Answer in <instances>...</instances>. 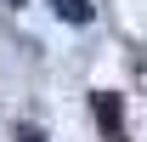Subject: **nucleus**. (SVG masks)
Returning <instances> with one entry per match:
<instances>
[{
    "mask_svg": "<svg viewBox=\"0 0 147 142\" xmlns=\"http://www.w3.org/2000/svg\"><path fill=\"white\" fill-rule=\"evenodd\" d=\"M96 119H102L108 142H125V102H119L113 91H96Z\"/></svg>",
    "mask_w": 147,
    "mask_h": 142,
    "instance_id": "1",
    "label": "nucleus"
},
{
    "mask_svg": "<svg viewBox=\"0 0 147 142\" xmlns=\"http://www.w3.org/2000/svg\"><path fill=\"white\" fill-rule=\"evenodd\" d=\"M51 12L68 17V23H91V6H85V0H51Z\"/></svg>",
    "mask_w": 147,
    "mask_h": 142,
    "instance_id": "2",
    "label": "nucleus"
},
{
    "mask_svg": "<svg viewBox=\"0 0 147 142\" xmlns=\"http://www.w3.org/2000/svg\"><path fill=\"white\" fill-rule=\"evenodd\" d=\"M11 142H45V131H40V125H17V137Z\"/></svg>",
    "mask_w": 147,
    "mask_h": 142,
    "instance_id": "3",
    "label": "nucleus"
},
{
    "mask_svg": "<svg viewBox=\"0 0 147 142\" xmlns=\"http://www.w3.org/2000/svg\"><path fill=\"white\" fill-rule=\"evenodd\" d=\"M11 6H23V0H11Z\"/></svg>",
    "mask_w": 147,
    "mask_h": 142,
    "instance_id": "4",
    "label": "nucleus"
}]
</instances>
